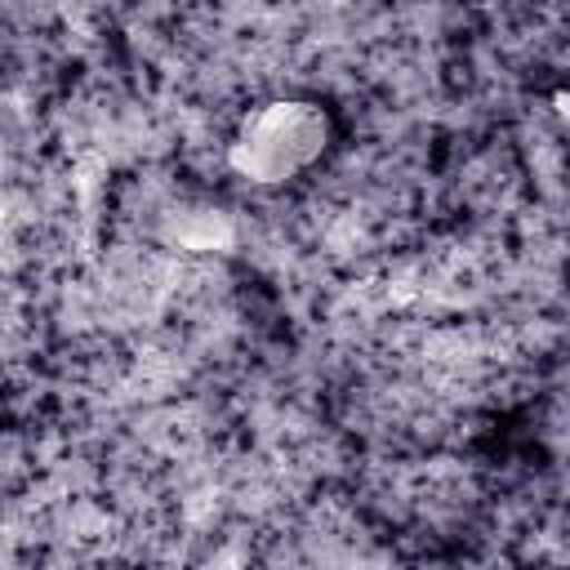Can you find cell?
I'll list each match as a JSON object with an SVG mask.
<instances>
[{"instance_id": "obj_1", "label": "cell", "mask_w": 570, "mask_h": 570, "mask_svg": "<svg viewBox=\"0 0 570 570\" xmlns=\"http://www.w3.org/2000/svg\"><path fill=\"white\" fill-rule=\"evenodd\" d=\"M316 147H321V125L307 116L303 102H289L285 107V129H281V102H276L272 111L254 116V125L240 138L245 169H258L263 178H285Z\"/></svg>"}]
</instances>
